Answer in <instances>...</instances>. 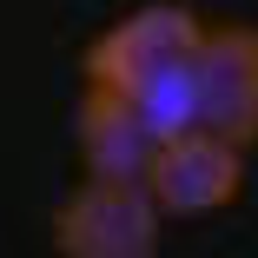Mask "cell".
<instances>
[{
  "label": "cell",
  "instance_id": "6da1fadb",
  "mask_svg": "<svg viewBox=\"0 0 258 258\" xmlns=\"http://www.w3.org/2000/svg\"><path fill=\"white\" fill-rule=\"evenodd\" d=\"M199 46H205V20L185 0H146V7L119 14L86 46V80L126 93L133 106L172 139V133L199 126V93H192Z\"/></svg>",
  "mask_w": 258,
  "mask_h": 258
},
{
  "label": "cell",
  "instance_id": "7a4b0ae2",
  "mask_svg": "<svg viewBox=\"0 0 258 258\" xmlns=\"http://www.w3.org/2000/svg\"><path fill=\"white\" fill-rule=\"evenodd\" d=\"M166 212L152 185L133 179H86L53 205V251L60 258H159Z\"/></svg>",
  "mask_w": 258,
  "mask_h": 258
},
{
  "label": "cell",
  "instance_id": "3957f363",
  "mask_svg": "<svg viewBox=\"0 0 258 258\" xmlns=\"http://www.w3.org/2000/svg\"><path fill=\"white\" fill-rule=\"evenodd\" d=\"M152 199H159L166 219H205L225 212V205L245 192V146L212 133V126H185L159 146V159L146 172Z\"/></svg>",
  "mask_w": 258,
  "mask_h": 258
},
{
  "label": "cell",
  "instance_id": "277c9868",
  "mask_svg": "<svg viewBox=\"0 0 258 258\" xmlns=\"http://www.w3.org/2000/svg\"><path fill=\"white\" fill-rule=\"evenodd\" d=\"M192 93H199V126H212L238 146L258 139V27H205V46L192 60Z\"/></svg>",
  "mask_w": 258,
  "mask_h": 258
},
{
  "label": "cell",
  "instance_id": "5b68a950",
  "mask_svg": "<svg viewBox=\"0 0 258 258\" xmlns=\"http://www.w3.org/2000/svg\"><path fill=\"white\" fill-rule=\"evenodd\" d=\"M73 146H80L86 179H133V185H146V172H152V159H159L166 133L152 126L126 93L86 80L80 106H73Z\"/></svg>",
  "mask_w": 258,
  "mask_h": 258
}]
</instances>
